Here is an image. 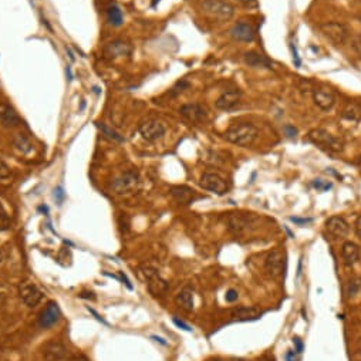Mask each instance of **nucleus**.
<instances>
[{"instance_id":"1","label":"nucleus","mask_w":361,"mask_h":361,"mask_svg":"<svg viewBox=\"0 0 361 361\" xmlns=\"http://www.w3.org/2000/svg\"><path fill=\"white\" fill-rule=\"evenodd\" d=\"M258 135L259 130L252 123H239L232 125L225 133V140L239 146H249L255 143Z\"/></svg>"},{"instance_id":"2","label":"nucleus","mask_w":361,"mask_h":361,"mask_svg":"<svg viewBox=\"0 0 361 361\" xmlns=\"http://www.w3.org/2000/svg\"><path fill=\"white\" fill-rule=\"evenodd\" d=\"M202 10L217 20L227 21L230 20L235 14V9L230 3L225 0H204L202 1Z\"/></svg>"},{"instance_id":"3","label":"nucleus","mask_w":361,"mask_h":361,"mask_svg":"<svg viewBox=\"0 0 361 361\" xmlns=\"http://www.w3.org/2000/svg\"><path fill=\"white\" fill-rule=\"evenodd\" d=\"M309 140L321 149H326L330 152H341L344 148V144L340 138L331 135L324 130H311L309 133Z\"/></svg>"},{"instance_id":"4","label":"nucleus","mask_w":361,"mask_h":361,"mask_svg":"<svg viewBox=\"0 0 361 361\" xmlns=\"http://www.w3.org/2000/svg\"><path fill=\"white\" fill-rule=\"evenodd\" d=\"M140 275L148 283V290H149V293L154 297L164 296L166 291H168V289H169L168 282L164 280V279L158 275V270L156 269L151 268V266H143V268L140 269Z\"/></svg>"},{"instance_id":"5","label":"nucleus","mask_w":361,"mask_h":361,"mask_svg":"<svg viewBox=\"0 0 361 361\" xmlns=\"http://www.w3.org/2000/svg\"><path fill=\"white\" fill-rule=\"evenodd\" d=\"M320 31L323 36L330 40L334 46H341L349 39V29L339 21H327L320 26Z\"/></svg>"},{"instance_id":"6","label":"nucleus","mask_w":361,"mask_h":361,"mask_svg":"<svg viewBox=\"0 0 361 361\" xmlns=\"http://www.w3.org/2000/svg\"><path fill=\"white\" fill-rule=\"evenodd\" d=\"M138 184H140L138 174L134 171H127L118 178H115L111 186L117 194H128V192L137 189Z\"/></svg>"},{"instance_id":"7","label":"nucleus","mask_w":361,"mask_h":361,"mask_svg":"<svg viewBox=\"0 0 361 361\" xmlns=\"http://www.w3.org/2000/svg\"><path fill=\"white\" fill-rule=\"evenodd\" d=\"M140 134L143 135V138L146 140V141L154 143V141H158L159 138L164 137V134H165V125L162 124L161 121H156V120L145 121V123L140 125Z\"/></svg>"},{"instance_id":"8","label":"nucleus","mask_w":361,"mask_h":361,"mask_svg":"<svg viewBox=\"0 0 361 361\" xmlns=\"http://www.w3.org/2000/svg\"><path fill=\"white\" fill-rule=\"evenodd\" d=\"M199 184H201V186L204 189L211 191V192H214L217 195H223L227 191V185L225 182V179L220 175H217V174H214V172L204 174Z\"/></svg>"},{"instance_id":"9","label":"nucleus","mask_w":361,"mask_h":361,"mask_svg":"<svg viewBox=\"0 0 361 361\" xmlns=\"http://www.w3.org/2000/svg\"><path fill=\"white\" fill-rule=\"evenodd\" d=\"M179 113L191 124H199L207 118V110L199 104H185L181 107Z\"/></svg>"},{"instance_id":"10","label":"nucleus","mask_w":361,"mask_h":361,"mask_svg":"<svg viewBox=\"0 0 361 361\" xmlns=\"http://www.w3.org/2000/svg\"><path fill=\"white\" fill-rule=\"evenodd\" d=\"M265 269L270 278H279L283 272V253L278 249L272 250L265 260Z\"/></svg>"},{"instance_id":"11","label":"nucleus","mask_w":361,"mask_h":361,"mask_svg":"<svg viewBox=\"0 0 361 361\" xmlns=\"http://www.w3.org/2000/svg\"><path fill=\"white\" fill-rule=\"evenodd\" d=\"M326 230L329 232L330 236L339 239V237H344L349 233L350 226L343 217H331L326 222Z\"/></svg>"},{"instance_id":"12","label":"nucleus","mask_w":361,"mask_h":361,"mask_svg":"<svg viewBox=\"0 0 361 361\" xmlns=\"http://www.w3.org/2000/svg\"><path fill=\"white\" fill-rule=\"evenodd\" d=\"M239 101H240V91L239 90H227L217 97V100L215 101V107L217 110L230 111L236 107Z\"/></svg>"},{"instance_id":"13","label":"nucleus","mask_w":361,"mask_h":361,"mask_svg":"<svg viewBox=\"0 0 361 361\" xmlns=\"http://www.w3.org/2000/svg\"><path fill=\"white\" fill-rule=\"evenodd\" d=\"M131 52H133V46L128 42H124V40H115V42L108 43L104 49V54L108 59L130 56Z\"/></svg>"},{"instance_id":"14","label":"nucleus","mask_w":361,"mask_h":361,"mask_svg":"<svg viewBox=\"0 0 361 361\" xmlns=\"http://www.w3.org/2000/svg\"><path fill=\"white\" fill-rule=\"evenodd\" d=\"M20 297L21 301L29 306V307H34L40 303V300L43 299V293L40 289L31 283H26L20 288Z\"/></svg>"},{"instance_id":"15","label":"nucleus","mask_w":361,"mask_h":361,"mask_svg":"<svg viewBox=\"0 0 361 361\" xmlns=\"http://www.w3.org/2000/svg\"><path fill=\"white\" fill-rule=\"evenodd\" d=\"M0 124L6 128H16L21 124L20 117L7 103H0Z\"/></svg>"},{"instance_id":"16","label":"nucleus","mask_w":361,"mask_h":361,"mask_svg":"<svg viewBox=\"0 0 361 361\" xmlns=\"http://www.w3.org/2000/svg\"><path fill=\"white\" fill-rule=\"evenodd\" d=\"M229 34H230V37H233L237 42L250 43L255 40V30H253V27L249 23H243V21L236 23L229 30Z\"/></svg>"},{"instance_id":"17","label":"nucleus","mask_w":361,"mask_h":361,"mask_svg":"<svg viewBox=\"0 0 361 361\" xmlns=\"http://www.w3.org/2000/svg\"><path fill=\"white\" fill-rule=\"evenodd\" d=\"M313 100H314V104L323 111H329L336 104L334 94L327 88H316L313 91Z\"/></svg>"},{"instance_id":"18","label":"nucleus","mask_w":361,"mask_h":361,"mask_svg":"<svg viewBox=\"0 0 361 361\" xmlns=\"http://www.w3.org/2000/svg\"><path fill=\"white\" fill-rule=\"evenodd\" d=\"M60 319V309L59 304L56 301H49V304L46 306V309L43 310L40 317H39V323L40 326L47 329L52 327L53 324H56Z\"/></svg>"},{"instance_id":"19","label":"nucleus","mask_w":361,"mask_h":361,"mask_svg":"<svg viewBox=\"0 0 361 361\" xmlns=\"http://www.w3.org/2000/svg\"><path fill=\"white\" fill-rule=\"evenodd\" d=\"M227 229L233 235H242L249 226V217L243 214H229L226 219Z\"/></svg>"},{"instance_id":"20","label":"nucleus","mask_w":361,"mask_h":361,"mask_svg":"<svg viewBox=\"0 0 361 361\" xmlns=\"http://www.w3.org/2000/svg\"><path fill=\"white\" fill-rule=\"evenodd\" d=\"M67 349L59 341H50L43 349V357L46 361H60L66 357Z\"/></svg>"},{"instance_id":"21","label":"nucleus","mask_w":361,"mask_h":361,"mask_svg":"<svg viewBox=\"0 0 361 361\" xmlns=\"http://www.w3.org/2000/svg\"><path fill=\"white\" fill-rule=\"evenodd\" d=\"M341 258L346 266H353L360 259V249L353 242H346L341 246Z\"/></svg>"},{"instance_id":"22","label":"nucleus","mask_w":361,"mask_h":361,"mask_svg":"<svg viewBox=\"0 0 361 361\" xmlns=\"http://www.w3.org/2000/svg\"><path fill=\"white\" fill-rule=\"evenodd\" d=\"M171 195L175 198L176 202L184 204V205H189L194 198H195V191L188 188V186H174L171 189Z\"/></svg>"},{"instance_id":"23","label":"nucleus","mask_w":361,"mask_h":361,"mask_svg":"<svg viewBox=\"0 0 361 361\" xmlns=\"http://www.w3.org/2000/svg\"><path fill=\"white\" fill-rule=\"evenodd\" d=\"M175 301L181 309H184L185 311H192L194 310V293H192V290L189 288L181 290L176 296Z\"/></svg>"},{"instance_id":"24","label":"nucleus","mask_w":361,"mask_h":361,"mask_svg":"<svg viewBox=\"0 0 361 361\" xmlns=\"http://www.w3.org/2000/svg\"><path fill=\"white\" fill-rule=\"evenodd\" d=\"M230 316L236 320H252L258 319L260 311L258 307H236L230 311Z\"/></svg>"},{"instance_id":"25","label":"nucleus","mask_w":361,"mask_h":361,"mask_svg":"<svg viewBox=\"0 0 361 361\" xmlns=\"http://www.w3.org/2000/svg\"><path fill=\"white\" fill-rule=\"evenodd\" d=\"M243 59H245V63L248 66H250V67H268V69L272 67L268 59H265L262 54H258V53L255 52L245 53Z\"/></svg>"},{"instance_id":"26","label":"nucleus","mask_w":361,"mask_h":361,"mask_svg":"<svg viewBox=\"0 0 361 361\" xmlns=\"http://www.w3.org/2000/svg\"><path fill=\"white\" fill-rule=\"evenodd\" d=\"M341 117L349 121H359L361 118V104L360 103H349L346 108L343 110Z\"/></svg>"},{"instance_id":"27","label":"nucleus","mask_w":361,"mask_h":361,"mask_svg":"<svg viewBox=\"0 0 361 361\" xmlns=\"http://www.w3.org/2000/svg\"><path fill=\"white\" fill-rule=\"evenodd\" d=\"M107 20L108 23L114 26V27H118L123 24L124 21V16H123V11L121 9L117 6V4H111L108 9H107Z\"/></svg>"},{"instance_id":"28","label":"nucleus","mask_w":361,"mask_h":361,"mask_svg":"<svg viewBox=\"0 0 361 361\" xmlns=\"http://www.w3.org/2000/svg\"><path fill=\"white\" fill-rule=\"evenodd\" d=\"M13 145L16 146V149H19L21 154H29L33 149L30 140L24 134H14L13 137Z\"/></svg>"},{"instance_id":"29","label":"nucleus","mask_w":361,"mask_h":361,"mask_svg":"<svg viewBox=\"0 0 361 361\" xmlns=\"http://www.w3.org/2000/svg\"><path fill=\"white\" fill-rule=\"evenodd\" d=\"M97 127L100 128V131L103 133L108 140H111V141H114V143H123L124 141V138L121 137V135L118 134L115 130H113V128H110V127H107L105 124H103V123H98L97 124Z\"/></svg>"},{"instance_id":"30","label":"nucleus","mask_w":361,"mask_h":361,"mask_svg":"<svg viewBox=\"0 0 361 361\" xmlns=\"http://www.w3.org/2000/svg\"><path fill=\"white\" fill-rule=\"evenodd\" d=\"M361 289V279L360 278H353L349 280V283H347V288H346V294H347V297L351 299V297H354Z\"/></svg>"},{"instance_id":"31","label":"nucleus","mask_w":361,"mask_h":361,"mask_svg":"<svg viewBox=\"0 0 361 361\" xmlns=\"http://www.w3.org/2000/svg\"><path fill=\"white\" fill-rule=\"evenodd\" d=\"M9 227H10V217L3 205L0 204V230H7Z\"/></svg>"},{"instance_id":"32","label":"nucleus","mask_w":361,"mask_h":361,"mask_svg":"<svg viewBox=\"0 0 361 361\" xmlns=\"http://www.w3.org/2000/svg\"><path fill=\"white\" fill-rule=\"evenodd\" d=\"M351 49L361 59V34L353 37V40H351Z\"/></svg>"},{"instance_id":"33","label":"nucleus","mask_w":361,"mask_h":361,"mask_svg":"<svg viewBox=\"0 0 361 361\" xmlns=\"http://www.w3.org/2000/svg\"><path fill=\"white\" fill-rule=\"evenodd\" d=\"M313 186H314L317 191L324 192V191H329L333 185H331L330 182H324L323 179H316V181H313Z\"/></svg>"},{"instance_id":"34","label":"nucleus","mask_w":361,"mask_h":361,"mask_svg":"<svg viewBox=\"0 0 361 361\" xmlns=\"http://www.w3.org/2000/svg\"><path fill=\"white\" fill-rule=\"evenodd\" d=\"M189 87V83L188 81H185V80H182V81H179V83H176V85L172 88V91H171V94L172 95H176V94H179V93H182L184 90H186Z\"/></svg>"},{"instance_id":"35","label":"nucleus","mask_w":361,"mask_h":361,"mask_svg":"<svg viewBox=\"0 0 361 361\" xmlns=\"http://www.w3.org/2000/svg\"><path fill=\"white\" fill-rule=\"evenodd\" d=\"M290 50H291V57H293V63L296 67H300L301 66V62H300L299 53H297V49L294 46V43H290Z\"/></svg>"},{"instance_id":"36","label":"nucleus","mask_w":361,"mask_h":361,"mask_svg":"<svg viewBox=\"0 0 361 361\" xmlns=\"http://www.w3.org/2000/svg\"><path fill=\"white\" fill-rule=\"evenodd\" d=\"M10 176V168L6 165L4 161L0 159V179H4V178H9Z\"/></svg>"},{"instance_id":"37","label":"nucleus","mask_w":361,"mask_h":361,"mask_svg":"<svg viewBox=\"0 0 361 361\" xmlns=\"http://www.w3.org/2000/svg\"><path fill=\"white\" fill-rule=\"evenodd\" d=\"M54 198H56L57 204H59V205H62L63 201H64V198H66V194H64V191H63L62 186H57V188L54 189Z\"/></svg>"},{"instance_id":"38","label":"nucleus","mask_w":361,"mask_h":361,"mask_svg":"<svg viewBox=\"0 0 361 361\" xmlns=\"http://www.w3.org/2000/svg\"><path fill=\"white\" fill-rule=\"evenodd\" d=\"M237 297H239V294H237V291L235 289H229L226 291V301H229V303L236 301Z\"/></svg>"},{"instance_id":"39","label":"nucleus","mask_w":361,"mask_h":361,"mask_svg":"<svg viewBox=\"0 0 361 361\" xmlns=\"http://www.w3.org/2000/svg\"><path fill=\"white\" fill-rule=\"evenodd\" d=\"M290 220L291 222H294V223H297V225H307L310 223L313 219H310V217H290Z\"/></svg>"},{"instance_id":"40","label":"nucleus","mask_w":361,"mask_h":361,"mask_svg":"<svg viewBox=\"0 0 361 361\" xmlns=\"http://www.w3.org/2000/svg\"><path fill=\"white\" fill-rule=\"evenodd\" d=\"M174 323H175V326H178V327H179V329H182V330H185V331H191V330H192L189 324H186V323H184L182 320L176 319V317H174Z\"/></svg>"},{"instance_id":"41","label":"nucleus","mask_w":361,"mask_h":361,"mask_svg":"<svg viewBox=\"0 0 361 361\" xmlns=\"http://www.w3.org/2000/svg\"><path fill=\"white\" fill-rule=\"evenodd\" d=\"M285 133H286V135L288 137H290V138H293V137H296V134H297V130L293 127V125H285Z\"/></svg>"},{"instance_id":"42","label":"nucleus","mask_w":361,"mask_h":361,"mask_svg":"<svg viewBox=\"0 0 361 361\" xmlns=\"http://www.w3.org/2000/svg\"><path fill=\"white\" fill-rule=\"evenodd\" d=\"M293 343H294V351H296V354H300L303 351V343H301V340H300L299 337H294Z\"/></svg>"},{"instance_id":"43","label":"nucleus","mask_w":361,"mask_h":361,"mask_svg":"<svg viewBox=\"0 0 361 361\" xmlns=\"http://www.w3.org/2000/svg\"><path fill=\"white\" fill-rule=\"evenodd\" d=\"M285 360L286 361H297L296 360V351L289 350L285 354Z\"/></svg>"},{"instance_id":"44","label":"nucleus","mask_w":361,"mask_h":361,"mask_svg":"<svg viewBox=\"0 0 361 361\" xmlns=\"http://www.w3.org/2000/svg\"><path fill=\"white\" fill-rule=\"evenodd\" d=\"M356 230H357V233L361 236V215L356 220Z\"/></svg>"},{"instance_id":"45","label":"nucleus","mask_w":361,"mask_h":361,"mask_svg":"<svg viewBox=\"0 0 361 361\" xmlns=\"http://www.w3.org/2000/svg\"><path fill=\"white\" fill-rule=\"evenodd\" d=\"M69 361H90V360H87L85 357H74V359H72V360Z\"/></svg>"},{"instance_id":"46","label":"nucleus","mask_w":361,"mask_h":361,"mask_svg":"<svg viewBox=\"0 0 361 361\" xmlns=\"http://www.w3.org/2000/svg\"><path fill=\"white\" fill-rule=\"evenodd\" d=\"M356 361H361V350L357 351V354H356Z\"/></svg>"},{"instance_id":"47","label":"nucleus","mask_w":361,"mask_h":361,"mask_svg":"<svg viewBox=\"0 0 361 361\" xmlns=\"http://www.w3.org/2000/svg\"><path fill=\"white\" fill-rule=\"evenodd\" d=\"M3 259H4V255H3V252H1V249H0V263L3 262Z\"/></svg>"},{"instance_id":"48","label":"nucleus","mask_w":361,"mask_h":361,"mask_svg":"<svg viewBox=\"0 0 361 361\" xmlns=\"http://www.w3.org/2000/svg\"><path fill=\"white\" fill-rule=\"evenodd\" d=\"M239 1H240V3H249L250 0H239Z\"/></svg>"},{"instance_id":"49","label":"nucleus","mask_w":361,"mask_h":361,"mask_svg":"<svg viewBox=\"0 0 361 361\" xmlns=\"http://www.w3.org/2000/svg\"><path fill=\"white\" fill-rule=\"evenodd\" d=\"M260 361H270V360H269V359H262Z\"/></svg>"},{"instance_id":"50","label":"nucleus","mask_w":361,"mask_h":361,"mask_svg":"<svg viewBox=\"0 0 361 361\" xmlns=\"http://www.w3.org/2000/svg\"><path fill=\"white\" fill-rule=\"evenodd\" d=\"M359 165L361 166V158H360V161H359Z\"/></svg>"},{"instance_id":"51","label":"nucleus","mask_w":361,"mask_h":361,"mask_svg":"<svg viewBox=\"0 0 361 361\" xmlns=\"http://www.w3.org/2000/svg\"><path fill=\"white\" fill-rule=\"evenodd\" d=\"M214 361H222V360H217H217H214Z\"/></svg>"}]
</instances>
